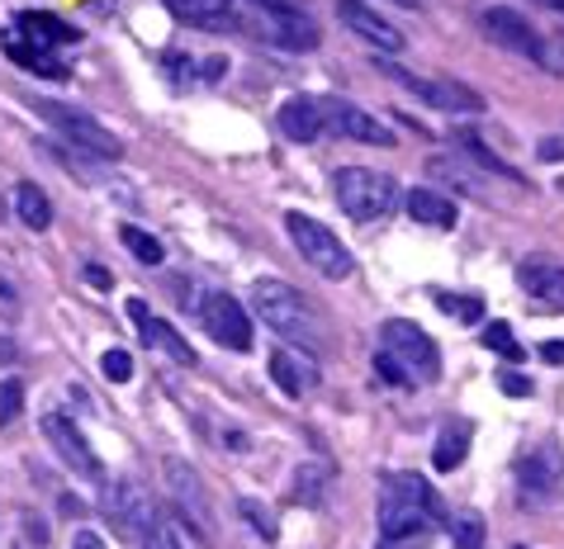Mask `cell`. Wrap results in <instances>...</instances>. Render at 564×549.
Segmentation results:
<instances>
[{"mask_svg": "<svg viewBox=\"0 0 564 549\" xmlns=\"http://www.w3.org/2000/svg\"><path fill=\"white\" fill-rule=\"evenodd\" d=\"M252 308L257 318L271 327V332L304 341V347H318V332H313V308L300 289L280 285V279H257L252 285Z\"/></svg>", "mask_w": 564, "mask_h": 549, "instance_id": "obj_1", "label": "cell"}, {"mask_svg": "<svg viewBox=\"0 0 564 549\" xmlns=\"http://www.w3.org/2000/svg\"><path fill=\"white\" fill-rule=\"evenodd\" d=\"M337 204L341 213H351L356 223H375V218L394 213L403 195L394 176H384V171H366V166H347L337 171Z\"/></svg>", "mask_w": 564, "mask_h": 549, "instance_id": "obj_2", "label": "cell"}, {"mask_svg": "<svg viewBox=\"0 0 564 549\" xmlns=\"http://www.w3.org/2000/svg\"><path fill=\"white\" fill-rule=\"evenodd\" d=\"M285 232L294 238V246H300V256H304L323 279H351V275H356L351 251L341 246L337 232L327 228V223H318V218H308V213H285Z\"/></svg>", "mask_w": 564, "mask_h": 549, "instance_id": "obj_3", "label": "cell"}, {"mask_svg": "<svg viewBox=\"0 0 564 549\" xmlns=\"http://www.w3.org/2000/svg\"><path fill=\"white\" fill-rule=\"evenodd\" d=\"M384 337V355H394V365L409 374V384H432L442 374V355H436V341L422 332L409 318H389L380 327Z\"/></svg>", "mask_w": 564, "mask_h": 549, "instance_id": "obj_4", "label": "cell"}, {"mask_svg": "<svg viewBox=\"0 0 564 549\" xmlns=\"http://www.w3.org/2000/svg\"><path fill=\"white\" fill-rule=\"evenodd\" d=\"M375 67H380L389 81H399L403 90H413L417 100H427L432 109H446V114H484V96L460 86V81H427V76H413V72L394 67V62H380V57H375Z\"/></svg>", "mask_w": 564, "mask_h": 549, "instance_id": "obj_5", "label": "cell"}, {"mask_svg": "<svg viewBox=\"0 0 564 549\" xmlns=\"http://www.w3.org/2000/svg\"><path fill=\"white\" fill-rule=\"evenodd\" d=\"M252 29L261 39H271L275 48H290V53L318 48V24L300 6H252Z\"/></svg>", "mask_w": 564, "mask_h": 549, "instance_id": "obj_6", "label": "cell"}, {"mask_svg": "<svg viewBox=\"0 0 564 549\" xmlns=\"http://www.w3.org/2000/svg\"><path fill=\"white\" fill-rule=\"evenodd\" d=\"M484 29L494 34L498 48H508L517 57H527V62H541V67H551V53H545V39L531 29V20L522 10H512V6H484Z\"/></svg>", "mask_w": 564, "mask_h": 549, "instance_id": "obj_7", "label": "cell"}, {"mask_svg": "<svg viewBox=\"0 0 564 549\" xmlns=\"http://www.w3.org/2000/svg\"><path fill=\"white\" fill-rule=\"evenodd\" d=\"M34 109L48 123H57V129L67 133L76 147H86L90 156H105V162H119V156H123V143H119L115 133H105L90 114H76L72 105H57V100H34Z\"/></svg>", "mask_w": 564, "mask_h": 549, "instance_id": "obj_8", "label": "cell"}, {"mask_svg": "<svg viewBox=\"0 0 564 549\" xmlns=\"http://www.w3.org/2000/svg\"><path fill=\"white\" fill-rule=\"evenodd\" d=\"M199 322H205V332L218 341V347L252 351V318H247L242 304L232 299V294H205V304H199Z\"/></svg>", "mask_w": 564, "mask_h": 549, "instance_id": "obj_9", "label": "cell"}, {"mask_svg": "<svg viewBox=\"0 0 564 549\" xmlns=\"http://www.w3.org/2000/svg\"><path fill=\"white\" fill-rule=\"evenodd\" d=\"M318 114H323V129H333L341 138H356V143H366V147H394V133L351 100H337V96L318 100Z\"/></svg>", "mask_w": 564, "mask_h": 549, "instance_id": "obj_10", "label": "cell"}, {"mask_svg": "<svg viewBox=\"0 0 564 549\" xmlns=\"http://www.w3.org/2000/svg\"><path fill=\"white\" fill-rule=\"evenodd\" d=\"M43 436L53 441V450L67 460L76 474L82 479H90V483H105V469H100V454L90 450V441H86V431L76 427L72 417H62V413H48L43 417Z\"/></svg>", "mask_w": 564, "mask_h": 549, "instance_id": "obj_11", "label": "cell"}, {"mask_svg": "<svg viewBox=\"0 0 564 549\" xmlns=\"http://www.w3.org/2000/svg\"><path fill=\"white\" fill-rule=\"evenodd\" d=\"M337 20L347 24L356 39H366L370 48H380L384 57H399L403 48H409V39L399 34V24H389L380 10L366 6V0H337Z\"/></svg>", "mask_w": 564, "mask_h": 549, "instance_id": "obj_12", "label": "cell"}, {"mask_svg": "<svg viewBox=\"0 0 564 549\" xmlns=\"http://www.w3.org/2000/svg\"><path fill=\"white\" fill-rule=\"evenodd\" d=\"M109 516H115V526H119L133 545L148 540V530L156 526V507H152V497H148V488H143L138 479H123L119 488L109 493Z\"/></svg>", "mask_w": 564, "mask_h": 549, "instance_id": "obj_13", "label": "cell"}, {"mask_svg": "<svg viewBox=\"0 0 564 549\" xmlns=\"http://www.w3.org/2000/svg\"><path fill=\"white\" fill-rule=\"evenodd\" d=\"M166 488H171V497H176L181 516H191V526L199 530V536H214V516H209V502H205V483H199L195 469L181 464V460H166Z\"/></svg>", "mask_w": 564, "mask_h": 549, "instance_id": "obj_14", "label": "cell"}, {"mask_svg": "<svg viewBox=\"0 0 564 549\" xmlns=\"http://www.w3.org/2000/svg\"><path fill=\"white\" fill-rule=\"evenodd\" d=\"M517 285H522V294H531L541 308L564 312V265L560 261H551V256H527L522 265H517Z\"/></svg>", "mask_w": 564, "mask_h": 549, "instance_id": "obj_15", "label": "cell"}, {"mask_svg": "<svg viewBox=\"0 0 564 549\" xmlns=\"http://www.w3.org/2000/svg\"><path fill=\"white\" fill-rule=\"evenodd\" d=\"M432 526L436 521L417 507V502H409L403 493H389L384 488V502H380V536L384 540H427Z\"/></svg>", "mask_w": 564, "mask_h": 549, "instance_id": "obj_16", "label": "cell"}, {"mask_svg": "<svg viewBox=\"0 0 564 549\" xmlns=\"http://www.w3.org/2000/svg\"><path fill=\"white\" fill-rule=\"evenodd\" d=\"M129 318H133V327H138V337L148 341L152 351H162V355H171L176 365H195V351H191V341H185L176 327H166L162 318H152V308L143 304V299H129Z\"/></svg>", "mask_w": 564, "mask_h": 549, "instance_id": "obj_17", "label": "cell"}, {"mask_svg": "<svg viewBox=\"0 0 564 549\" xmlns=\"http://www.w3.org/2000/svg\"><path fill=\"white\" fill-rule=\"evenodd\" d=\"M560 479H564V450L555 441H545L536 454H527L522 464H517V483H522V493L527 497H551L560 488Z\"/></svg>", "mask_w": 564, "mask_h": 549, "instance_id": "obj_18", "label": "cell"}, {"mask_svg": "<svg viewBox=\"0 0 564 549\" xmlns=\"http://www.w3.org/2000/svg\"><path fill=\"white\" fill-rule=\"evenodd\" d=\"M271 380L285 398H304L313 384H318V365L304 351H275L271 355Z\"/></svg>", "mask_w": 564, "mask_h": 549, "instance_id": "obj_19", "label": "cell"}, {"mask_svg": "<svg viewBox=\"0 0 564 549\" xmlns=\"http://www.w3.org/2000/svg\"><path fill=\"white\" fill-rule=\"evenodd\" d=\"M403 209H409L413 223H427V228H456V199L442 195V190H427V185H413L409 195H403Z\"/></svg>", "mask_w": 564, "mask_h": 549, "instance_id": "obj_20", "label": "cell"}, {"mask_svg": "<svg viewBox=\"0 0 564 549\" xmlns=\"http://www.w3.org/2000/svg\"><path fill=\"white\" fill-rule=\"evenodd\" d=\"M166 10L176 14L181 24L214 29V34H224V29L238 24V14H232V0H166Z\"/></svg>", "mask_w": 564, "mask_h": 549, "instance_id": "obj_21", "label": "cell"}, {"mask_svg": "<svg viewBox=\"0 0 564 549\" xmlns=\"http://www.w3.org/2000/svg\"><path fill=\"white\" fill-rule=\"evenodd\" d=\"M275 123H280V133H285L290 143H313V138L323 133L318 100H308V96L285 100V105H280V114H275Z\"/></svg>", "mask_w": 564, "mask_h": 549, "instance_id": "obj_22", "label": "cell"}, {"mask_svg": "<svg viewBox=\"0 0 564 549\" xmlns=\"http://www.w3.org/2000/svg\"><path fill=\"white\" fill-rule=\"evenodd\" d=\"M380 483H384L389 493H403L409 502H417V507L427 512L432 521H451V516H446V502H442V493H436V488H432V483L422 479V474H403V469H389V474H384Z\"/></svg>", "mask_w": 564, "mask_h": 549, "instance_id": "obj_23", "label": "cell"}, {"mask_svg": "<svg viewBox=\"0 0 564 549\" xmlns=\"http://www.w3.org/2000/svg\"><path fill=\"white\" fill-rule=\"evenodd\" d=\"M14 34H24L29 48L48 53V48H62V43H72L76 29L62 24V20H53V14H20V29H14Z\"/></svg>", "mask_w": 564, "mask_h": 549, "instance_id": "obj_24", "label": "cell"}, {"mask_svg": "<svg viewBox=\"0 0 564 549\" xmlns=\"http://www.w3.org/2000/svg\"><path fill=\"white\" fill-rule=\"evenodd\" d=\"M469 441H475L469 421H446L442 436H436V446H432V464L442 469V474L460 469V464H465V454H469Z\"/></svg>", "mask_w": 564, "mask_h": 549, "instance_id": "obj_25", "label": "cell"}, {"mask_svg": "<svg viewBox=\"0 0 564 549\" xmlns=\"http://www.w3.org/2000/svg\"><path fill=\"white\" fill-rule=\"evenodd\" d=\"M14 213H20V223L34 228V232H48L53 228V204H48V195H43L34 180L14 185Z\"/></svg>", "mask_w": 564, "mask_h": 549, "instance_id": "obj_26", "label": "cell"}, {"mask_svg": "<svg viewBox=\"0 0 564 549\" xmlns=\"http://www.w3.org/2000/svg\"><path fill=\"white\" fill-rule=\"evenodd\" d=\"M489 530H484V516L479 512H456L451 516V545L456 549H484Z\"/></svg>", "mask_w": 564, "mask_h": 549, "instance_id": "obj_27", "label": "cell"}, {"mask_svg": "<svg viewBox=\"0 0 564 549\" xmlns=\"http://www.w3.org/2000/svg\"><path fill=\"white\" fill-rule=\"evenodd\" d=\"M436 308H442L446 318H456L460 327H475L484 318V299H479V294H436Z\"/></svg>", "mask_w": 564, "mask_h": 549, "instance_id": "obj_28", "label": "cell"}, {"mask_svg": "<svg viewBox=\"0 0 564 549\" xmlns=\"http://www.w3.org/2000/svg\"><path fill=\"white\" fill-rule=\"evenodd\" d=\"M119 242H123V246H129V256H133V261H143V265H162V256H166V246H162V242H156V238H152V232H143V228H133V223H129V228H123V232H119Z\"/></svg>", "mask_w": 564, "mask_h": 549, "instance_id": "obj_29", "label": "cell"}, {"mask_svg": "<svg viewBox=\"0 0 564 549\" xmlns=\"http://www.w3.org/2000/svg\"><path fill=\"white\" fill-rule=\"evenodd\" d=\"M484 347H489L494 355H503L508 365H517V360L527 355V351H522V341L512 337V327H508V322H489V327H484Z\"/></svg>", "mask_w": 564, "mask_h": 549, "instance_id": "obj_30", "label": "cell"}, {"mask_svg": "<svg viewBox=\"0 0 564 549\" xmlns=\"http://www.w3.org/2000/svg\"><path fill=\"white\" fill-rule=\"evenodd\" d=\"M20 413H24V384L6 380V384H0V427H10Z\"/></svg>", "mask_w": 564, "mask_h": 549, "instance_id": "obj_31", "label": "cell"}, {"mask_svg": "<svg viewBox=\"0 0 564 549\" xmlns=\"http://www.w3.org/2000/svg\"><path fill=\"white\" fill-rule=\"evenodd\" d=\"M100 370H105V380H115V384H123V380H133V355L129 351H105V360H100Z\"/></svg>", "mask_w": 564, "mask_h": 549, "instance_id": "obj_32", "label": "cell"}, {"mask_svg": "<svg viewBox=\"0 0 564 549\" xmlns=\"http://www.w3.org/2000/svg\"><path fill=\"white\" fill-rule=\"evenodd\" d=\"M238 512L257 526V536H261V540H275V516H271V512H261L252 497H242V502H238Z\"/></svg>", "mask_w": 564, "mask_h": 549, "instance_id": "obj_33", "label": "cell"}, {"mask_svg": "<svg viewBox=\"0 0 564 549\" xmlns=\"http://www.w3.org/2000/svg\"><path fill=\"white\" fill-rule=\"evenodd\" d=\"M143 549H181V536H176V526L156 521V526L148 530V540H143Z\"/></svg>", "mask_w": 564, "mask_h": 549, "instance_id": "obj_34", "label": "cell"}, {"mask_svg": "<svg viewBox=\"0 0 564 549\" xmlns=\"http://www.w3.org/2000/svg\"><path fill=\"white\" fill-rule=\"evenodd\" d=\"M375 370H380V380H389V384H394V388H409V374H403L399 365H394V355H375Z\"/></svg>", "mask_w": 564, "mask_h": 549, "instance_id": "obj_35", "label": "cell"}, {"mask_svg": "<svg viewBox=\"0 0 564 549\" xmlns=\"http://www.w3.org/2000/svg\"><path fill=\"white\" fill-rule=\"evenodd\" d=\"M498 384H503L508 398H527L531 394V380H527V374H517V370H503V380H498Z\"/></svg>", "mask_w": 564, "mask_h": 549, "instance_id": "obj_36", "label": "cell"}, {"mask_svg": "<svg viewBox=\"0 0 564 549\" xmlns=\"http://www.w3.org/2000/svg\"><path fill=\"white\" fill-rule=\"evenodd\" d=\"M72 549H109V545H105V536H100V530L82 526V530H76V536H72Z\"/></svg>", "mask_w": 564, "mask_h": 549, "instance_id": "obj_37", "label": "cell"}, {"mask_svg": "<svg viewBox=\"0 0 564 549\" xmlns=\"http://www.w3.org/2000/svg\"><path fill=\"white\" fill-rule=\"evenodd\" d=\"M541 360H545V365H564V341H545Z\"/></svg>", "mask_w": 564, "mask_h": 549, "instance_id": "obj_38", "label": "cell"}, {"mask_svg": "<svg viewBox=\"0 0 564 549\" xmlns=\"http://www.w3.org/2000/svg\"><path fill=\"white\" fill-rule=\"evenodd\" d=\"M86 279H90V285H96V289H109V285H115L105 265H86Z\"/></svg>", "mask_w": 564, "mask_h": 549, "instance_id": "obj_39", "label": "cell"}, {"mask_svg": "<svg viewBox=\"0 0 564 549\" xmlns=\"http://www.w3.org/2000/svg\"><path fill=\"white\" fill-rule=\"evenodd\" d=\"M560 156H564V143H560V138H545V143H541V162H560Z\"/></svg>", "mask_w": 564, "mask_h": 549, "instance_id": "obj_40", "label": "cell"}, {"mask_svg": "<svg viewBox=\"0 0 564 549\" xmlns=\"http://www.w3.org/2000/svg\"><path fill=\"white\" fill-rule=\"evenodd\" d=\"M0 360H6V365H10V360H20V351H14L10 337H0Z\"/></svg>", "mask_w": 564, "mask_h": 549, "instance_id": "obj_41", "label": "cell"}, {"mask_svg": "<svg viewBox=\"0 0 564 549\" xmlns=\"http://www.w3.org/2000/svg\"><path fill=\"white\" fill-rule=\"evenodd\" d=\"M545 10H555V14H564V0H541Z\"/></svg>", "mask_w": 564, "mask_h": 549, "instance_id": "obj_42", "label": "cell"}, {"mask_svg": "<svg viewBox=\"0 0 564 549\" xmlns=\"http://www.w3.org/2000/svg\"><path fill=\"white\" fill-rule=\"evenodd\" d=\"M394 6H409V10H417V6H422V0H394Z\"/></svg>", "mask_w": 564, "mask_h": 549, "instance_id": "obj_43", "label": "cell"}, {"mask_svg": "<svg viewBox=\"0 0 564 549\" xmlns=\"http://www.w3.org/2000/svg\"><path fill=\"white\" fill-rule=\"evenodd\" d=\"M512 549H527V545H512Z\"/></svg>", "mask_w": 564, "mask_h": 549, "instance_id": "obj_44", "label": "cell"}]
</instances>
